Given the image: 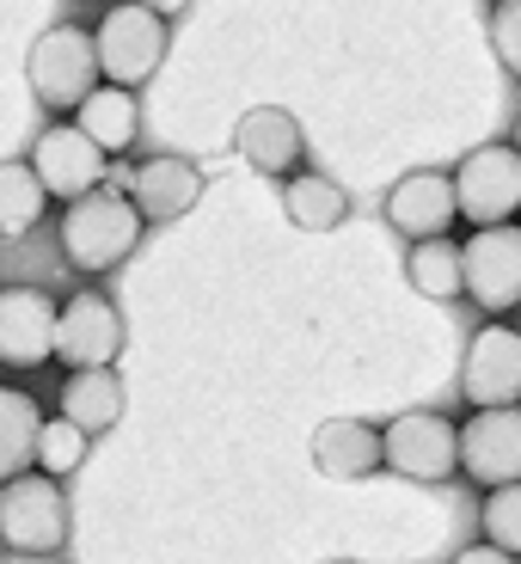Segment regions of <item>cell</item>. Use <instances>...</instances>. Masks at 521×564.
I'll return each instance as SVG.
<instances>
[{"label":"cell","instance_id":"cell-1","mask_svg":"<svg viewBox=\"0 0 521 564\" xmlns=\"http://www.w3.org/2000/svg\"><path fill=\"white\" fill-rule=\"evenodd\" d=\"M135 246H141V215L129 209L123 191H86L62 215V258L74 270H86V276L117 270Z\"/></svg>","mask_w":521,"mask_h":564},{"label":"cell","instance_id":"cell-2","mask_svg":"<svg viewBox=\"0 0 521 564\" xmlns=\"http://www.w3.org/2000/svg\"><path fill=\"white\" fill-rule=\"evenodd\" d=\"M93 62H99V86H117V93H135L141 80H154L166 62V13L111 7L93 25Z\"/></svg>","mask_w":521,"mask_h":564},{"label":"cell","instance_id":"cell-3","mask_svg":"<svg viewBox=\"0 0 521 564\" xmlns=\"http://www.w3.org/2000/svg\"><path fill=\"white\" fill-rule=\"evenodd\" d=\"M74 528L68 491L43 473H19V479L0 485V546L25 552V558H43V552H62Z\"/></svg>","mask_w":521,"mask_h":564},{"label":"cell","instance_id":"cell-4","mask_svg":"<svg viewBox=\"0 0 521 564\" xmlns=\"http://www.w3.org/2000/svg\"><path fill=\"white\" fill-rule=\"evenodd\" d=\"M454 191V215L479 227H515V209H521V154L509 141H491L479 154H466L448 178Z\"/></svg>","mask_w":521,"mask_h":564},{"label":"cell","instance_id":"cell-5","mask_svg":"<svg viewBox=\"0 0 521 564\" xmlns=\"http://www.w3.org/2000/svg\"><path fill=\"white\" fill-rule=\"evenodd\" d=\"M25 80L50 111H80L86 93L99 86V62H93V31L80 25H50L31 43Z\"/></svg>","mask_w":521,"mask_h":564},{"label":"cell","instance_id":"cell-6","mask_svg":"<svg viewBox=\"0 0 521 564\" xmlns=\"http://www.w3.org/2000/svg\"><path fill=\"white\" fill-rule=\"evenodd\" d=\"M381 466L411 485H442L454 479V423L442 411H399L381 430Z\"/></svg>","mask_w":521,"mask_h":564},{"label":"cell","instance_id":"cell-7","mask_svg":"<svg viewBox=\"0 0 521 564\" xmlns=\"http://www.w3.org/2000/svg\"><path fill=\"white\" fill-rule=\"evenodd\" d=\"M460 295H473L485 313H509L521 301V234L515 227H485L460 246Z\"/></svg>","mask_w":521,"mask_h":564},{"label":"cell","instance_id":"cell-8","mask_svg":"<svg viewBox=\"0 0 521 564\" xmlns=\"http://www.w3.org/2000/svg\"><path fill=\"white\" fill-rule=\"evenodd\" d=\"M123 356V313L105 295H74L68 307H56V362L68 375H86V368H111Z\"/></svg>","mask_w":521,"mask_h":564},{"label":"cell","instance_id":"cell-9","mask_svg":"<svg viewBox=\"0 0 521 564\" xmlns=\"http://www.w3.org/2000/svg\"><path fill=\"white\" fill-rule=\"evenodd\" d=\"M454 466H466L491 491L515 485L521 479V411H473V423H454Z\"/></svg>","mask_w":521,"mask_h":564},{"label":"cell","instance_id":"cell-10","mask_svg":"<svg viewBox=\"0 0 521 564\" xmlns=\"http://www.w3.org/2000/svg\"><path fill=\"white\" fill-rule=\"evenodd\" d=\"M460 393L479 411H515V399H521V338L509 325H485L479 338L466 344Z\"/></svg>","mask_w":521,"mask_h":564},{"label":"cell","instance_id":"cell-11","mask_svg":"<svg viewBox=\"0 0 521 564\" xmlns=\"http://www.w3.org/2000/svg\"><path fill=\"white\" fill-rule=\"evenodd\" d=\"M25 166H31V178L43 184V197H68V203H80L86 191H99V178H105V154L74 123L43 129Z\"/></svg>","mask_w":521,"mask_h":564},{"label":"cell","instance_id":"cell-12","mask_svg":"<svg viewBox=\"0 0 521 564\" xmlns=\"http://www.w3.org/2000/svg\"><path fill=\"white\" fill-rule=\"evenodd\" d=\"M203 197V172L184 154H154L129 172V209L141 215V227H166L178 215H191Z\"/></svg>","mask_w":521,"mask_h":564},{"label":"cell","instance_id":"cell-13","mask_svg":"<svg viewBox=\"0 0 521 564\" xmlns=\"http://www.w3.org/2000/svg\"><path fill=\"white\" fill-rule=\"evenodd\" d=\"M56 356L50 289H0V368H43Z\"/></svg>","mask_w":521,"mask_h":564},{"label":"cell","instance_id":"cell-14","mask_svg":"<svg viewBox=\"0 0 521 564\" xmlns=\"http://www.w3.org/2000/svg\"><path fill=\"white\" fill-rule=\"evenodd\" d=\"M234 148L252 172L264 178H295L301 154H307V135H301V117L282 111V105H252V111L234 123Z\"/></svg>","mask_w":521,"mask_h":564},{"label":"cell","instance_id":"cell-15","mask_svg":"<svg viewBox=\"0 0 521 564\" xmlns=\"http://www.w3.org/2000/svg\"><path fill=\"white\" fill-rule=\"evenodd\" d=\"M387 227L405 234V240H442L454 221V191H448V172H405V178L387 191L381 203Z\"/></svg>","mask_w":521,"mask_h":564},{"label":"cell","instance_id":"cell-16","mask_svg":"<svg viewBox=\"0 0 521 564\" xmlns=\"http://www.w3.org/2000/svg\"><path fill=\"white\" fill-rule=\"evenodd\" d=\"M313 466H319L325 479H368V473H381V430L362 417H332L313 430Z\"/></svg>","mask_w":521,"mask_h":564},{"label":"cell","instance_id":"cell-17","mask_svg":"<svg viewBox=\"0 0 521 564\" xmlns=\"http://www.w3.org/2000/svg\"><path fill=\"white\" fill-rule=\"evenodd\" d=\"M74 129H80L99 154H129L141 135V99L135 93H117V86H93L86 105L74 111Z\"/></svg>","mask_w":521,"mask_h":564},{"label":"cell","instance_id":"cell-18","mask_svg":"<svg viewBox=\"0 0 521 564\" xmlns=\"http://www.w3.org/2000/svg\"><path fill=\"white\" fill-rule=\"evenodd\" d=\"M123 417V381H117V368H86V375H68L62 387V423H74L86 442L117 430Z\"/></svg>","mask_w":521,"mask_h":564},{"label":"cell","instance_id":"cell-19","mask_svg":"<svg viewBox=\"0 0 521 564\" xmlns=\"http://www.w3.org/2000/svg\"><path fill=\"white\" fill-rule=\"evenodd\" d=\"M282 209H289V221H295L301 234H332V227H344V215H350V191H344L338 178H325V172L301 166L295 178H282Z\"/></svg>","mask_w":521,"mask_h":564},{"label":"cell","instance_id":"cell-20","mask_svg":"<svg viewBox=\"0 0 521 564\" xmlns=\"http://www.w3.org/2000/svg\"><path fill=\"white\" fill-rule=\"evenodd\" d=\"M37 430L43 411L25 387H0V485L31 473V454H37Z\"/></svg>","mask_w":521,"mask_h":564},{"label":"cell","instance_id":"cell-21","mask_svg":"<svg viewBox=\"0 0 521 564\" xmlns=\"http://www.w3.org/2000/svg\"><path fill=\"white\" fill-rule=\"evenodd\" d=\"M43 215H50L43 184L31 178L25 160H7V166H0V240H25V234H37Z\"/></svg>","mask_w":521,"mask_h":564},{"label":"cell","instance_id":"cell-22","mask_svg":"<svg viewBox=\"0 0 521 564\" xmlns=\"http://www.w3.org/2000/svg\"><path fill=\"white\" fill-rule=\"evenodd\" d=\"M405 270H411V289H417V295H430V301L460 295V246L454 240H417L405 258Z\"/></svg>","mask_w":521,"mask_h":564},{"label":"cell","instance_id":"cell-23","mask_svg":"<svg viewBox=\"0 0 521 564\" xmlns=\"http://www.w3.org/2000/svg\"><path fill=\"white\" fill-rule=\"evenodd\" d=\"M86 448L93 442L74 430V423H62V417H43V430H37V454H31V466H37L43 479H68V473H80V460H86Z\"/></svg>","mask_w":521,"mask_h":564},{"label":"cell","instance_id":"cell-24","mask_svg":"<svg viewBox=\"0 0 521 564\" xmlns=\"http://www.w3.org/2000/svg\"><path fill=\"white\" fill-rule=\"evenodd\" d=\"M479 522H485V546L503 552V558H515V552H521V491H515V485H503V491L485 497Z\"/></svg>","mask_w":521,"mask_h":564},{"label":"cell","instance_id":"cell-25","mask_svg":"<svg viewBox=\"0 0 521 564\" xmlns=\"http://www.w3.org/2000/svg\"><path fill=\"white\" fill-rule=\"evenodd\" d=\"M491 50L503 62V74H521V0L491 7Z\"/></svg>","mask_w":521,"mask_h":564},{"label":"cell","instance_id":"cell-26","mask_svg":"<svg viewBox=\"0 0 521 564\" xmlns=\"http://www.w3.org/2000/svg\"><path fill=\"white\" fill-rule=\"evenodd\" d=\"M454 564H515V558H503V552H491V546H466Z\"/></svg>","mask_w":521,"mask_h":564},{"label":"cell","instance_id":"cell-27","mask_svg":"<svg viewBox=\"0 0 521 564\" xmlns=\"http://www.w3.org/2000/svg\"><path fill=\"white\" fill-rule=\"evenodd\" d=\"M332 564H350V558H332Z\"/></svg>","mask_w":521,"mask_h":564},{"label":"cell","instance_id":"cell-28","mask_svg":"<svg viewBox=\"0 0 521 564\" xmlns=\"http://www.w3.org/2000/svg\"><path fill=\"white\" fill-rule=\"evenodd\" d=\"M0 552H7V546H0Z\"/></svg>","mask_w":521,"mask_h":564}]
</instances>
